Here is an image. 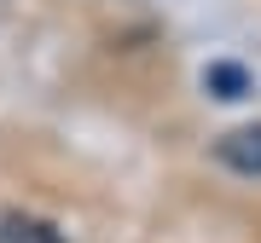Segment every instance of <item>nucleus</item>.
I'll use <instances>...</instances> for the list:
<instances>
[{
	"instance_id": "nucleus-2",
	"label": "nucleus",
	"mask_w": 261,
	"mask_h": 243,
	"mask_svg": "<svg viewBox=\"0 0 261 243\" xmlns=\"http://www.w3.org/2000/svg\"><path fill=\"white\" fill-rule=\"evenodd\" d=\"M203 93H209V99H221V104L244 99V93H250V70L232 64V58H215V64L203 70Z\"/></svg>"
},
{
	"instance_id": "nucleus-1",
	"label": "nucleus",
	"mask_w": 261,
	"mask_h": 243,
	"mask_svg": "<svg viewBox=\"0 0 261 243\" xmlns=\"http://www.w3.org/2000/svg\"><path fill=\"white\" fill-rule=\"evenodd\" d=\"M215 157H221V168H232V174H250V179H261V122L226 128L221 139H215Z\"/></svg>"
},
{
	"instance_id": "nucleus-3",
	"label": "nucleus",
	"mask_w": 261,
	"mask_h": 243,
	"mask_svg": "<svg viewBox=\"0 0 261 243\" xmlns=\"http://www.w3.org/2000/svg\"><path fill=\"white\" fill-rule=\"evenodd\" d=\"M0 243H64V232L35 215H0Z\"/></svg>"
}]
</instances>
